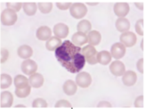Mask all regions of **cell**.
<instances>
[{
    "label": "cell",
    "mask_w": 146,
    "mask_h": 109,
    "mask_svg": "<svg viewBox=\"0 0 146 109\" xmlns=\"http://www.w3.org/2000/svg\"><path fill=\"white\" fill-rule=\"evenodd\" d=\"M14 108H26V106H24V105H16Z\"/></svg>",
    "instance_id": "cell-40"
},
{
    "label": "cell",
    "mask_w": 146,
    "mask_h": 109,
    "mask_svg": "<svg viewBox=\"0 0 146 109\" xmlns=\"http://www.w3.org/2000/svg\"><path fill=\"white\" fill-rule=\"evenodd\" d=\"M88 42V38L86 34L81 32L74 33L72 36V43L78 47H81L83 45Z\"/></svg>",
    "instance_id": "cell-16"
},
{
    "label": "cell",
    "mask_w": 146,
    "mask_h": 109,
    "mask_svg": "<svg viewBox=\"0 0 146 109\" xmlns=\"http://www.w3.org/2000/svg\"><path fill=\"white\" fill-rule=\"evenodd\" d=\"M70 13L73 18H82L87 13V8L84 3H74L70 7Z\"/></svg>",
    "instance_id": "cell-4"
},
{
    "label": "cell",
    "mask_w": 146,
    "mask_h": 109,
    "mask_svg": "<svg viewBox=\"0 0 146 109\" xmlns=\"http://www.w3.org/2000/svg\"><path fill=\"white\" fill-rule=\"evenodd\" d=\"M18 20V15L14 11L6 9L2 12L1 15V23L4 25H13Z\"/></svg>",
    "instance_id": "cell-3"
},
{
    "label": "cell",
    "mask_w": 146,
    "mask_h": 109,
    "mask_svg": "<svg viewBox=\"0 0 146 109\" xmlns=\"http://www.w3.org/2000/svg\"><path fill=\"white\" fill-rule=\"evenodd\" d=\"M111 104L108 102V101H101L97 106V108H111Z\"/></svg>",
    "instance_id": "cell-36"
},
{
    "label": "cell",
    "mask_w": 146,
    "mask_h": 109,
    "mask_svg": "<svg viewBox=\"0 0 146 109\" xmlns=\"http://www.w3.org/2000/svg\"><path fill=\"white\" fill-rule=\"evenodd\" d=\"M56 108H72L71 104L65 99L58 101L55 105Z\"/></svg>",
    "instance_id": "cell-31"
},
{
    "label": "cell",
    "mask_w": 146,
    "mask_h": 109,
    "mask_svg": "<svg viewBox=\"0 0 146 109\" xmlns=\"http://www.w3.org/2000/svg\"><path fill=\"white\" fill-rule=\"evenodd\" d=\"M18 55L21 59H28L33 56V50L29 45H22L18 48Z\"/></svg>",
    "instance_id": "cell-19"
},
{
    "label": "cell",
    "mask_w": 146,
    "mask_h": 109,
    "mask_svg": "<svg viewBox=\"0 0 146 109\" xmlns=\"http://www.w3.org/2000/svg\"><path fill=\"white\" fill-rule=\"evenodd\" d=\"M87 5H89L93 6V5H96L98 4V1H96V2H90V1H87Z\"/></svg>",
    "instance_id": "cell-39"
},
{
    "label": "cell",
    "mask_w": 146,
    "mask_h": 109,
    "mask_svg": "<svg viewBox=\"0 0 146 109\" xmlns=\"http://www.w3.org/2000/svg\"><path fill=\"white\" fill-rule=\"evenodd\" d=\"M12 82H13V80H12V77L11 76L5 74L1 75V77H0V86H1V89L8 88L12 84Z\"/></svg>",
    "instance_id": "cell-26"
},
{
    "label": "cell",
    "mask_w": 146,
    "mask_h": 109,
    "mask_svg": "<svg viewBox=\"0 0 146 109\" xmlns=\"http://www.w3.org/2000/svg\"><path fill=\"white\" fill-rule=\"evenodd\" d=\"M135 106L136 108H143V96H138L137 99H135Z\"/></svg>",
    "instance_id": "cell-35"
},
{
    "label": "cell",
    "mask_w": 146,
    "mask_h": 109,
    "mask_svg": "<svg viewBox=\"0 0 146 109\" xmlns=\"http://www.w3.org/2000/svg\"><path fill=\"white\" fill-rule=\"evenodd\" d=\"M129 5L126 2H118L114 5V12L119 18H124L129 12Z\"/></svg>",
    "instance_id": "cell-8"
},
{
    "label": "cell",
    "mask_w": 146,
    "mask_h": 109,
    "mask_svg": "<svg viewBox=\"0 0 146 109\" xmlns=\"http://www.w3.org/2000/svg\"><path fill=\"white\" fill-rule=\"evenodd\" d=\"M14 101L13 96L10 92L5 91L1 92L0 98L1 108H10L13 105Z\"/></svg>",
    "instance_id": "cell-12"
},
{
    "label": "cell",
    "mask_w": 146,
    "mask_h": 109,
    "mask_svg": "<svg viewBox=\"0 0 146 109\" xmlns=\"http://www.w3.org/2000/svg\"><path fill=\"white\" fill-rule=\"evenodd\" d=\"M76 83L81 88H88L92 83V77L89 73L80 72L76 76Z\"/></svg>",
    "instance_id": "cell-6"
},
{
    "label": "cell",
    "mask_w": 146,
    "mask_h": 109,
    "mask_svg": "<svg viewBox=\"0 0 146 109\" xmlns=\"http://www.w3.org/2000/svg\"><path fill=\"white\" fill-rule=\"evenodd\" d=\"M63 90L65 94L70 96L76 94L78 87L76 84L72 80H67L65 82L64 86H63Z\"/></svg>",
    "instance_id": "cell-17"
},
{
    "label": "cell",
    "mask_w": 146,
    "mask_h": 109,
    "mask_svg": "<svg viewBox=\"0 0 146 109\" xmlns=\"http://www.w3.org/2000/svg\"><path fill=\"white\" fill-rule=\"evenodd\" d=\"M137 69L138 72L141 74H143V59H140L138 60L137 64Z\"/></svg>",
    "instance_id": "cell-37"
},
{
    "label": "cell",
    "mask_w": 146,
    "mask_h": 109,
    "mask_svg": "<svg viewBox=\"0 0 146 109\" xmlns=\"http://www.w3.org/2000/svg\"><path fill=\"white\" fill-rule=\"evenodd\" d=\"M21 69L27 76H31L38 70V65L34 60L27 59L21 63Z\"/></svg>",
    "instance_id": "cell-7"
},
{
    "label": "cell",
    "mask_w": 146,
    "mask_h": 109,
    "mask_svg": "<svg viewBox=\"0 0 146 109\" xmlns=\"http://www.w3.org/2000/svg\"><path fill=\"white\" fill-rule=\"evenodd\" d=\"M23 5L21 2H16V1H9L7 3V7L8 9H11L17 13L19 12Z\"/></svg>",
    "instance_id": "cell-30"
},
{
    "label": "cell",
    "mask_w": 146,
    "mask_h": 109,
    "mask_svg": "<svg viewBox=\"0 0 146 109\" xmlns=\"http://www.w3.org/2000/svg\"><path fill=\"white\" fill-rule=\"evenodd\" d=\"M143 40H142V49H143Z\"/></svg>",
    "instance_id": "cell-41"
},
{
    "label": "cell",
    "mask_w": 146,
    "mask_h": 109,
    "mask_svg": "<svg viewBox=\"0 0 146 109\" xmlns=\"http://www.w3.org/2000/svg\"><path fill=\"white\" fill-rule=\"evenodd\" d=\"M31 91V86L29 85L25 88L18 89L16 88L15 90V94L18 98H25L29 96Z\"/></svg>",
    "instance_id": "cell-28"
},
{
    "label": "cell",
    "mask_w": 146,
    "mask_h": 109,
    "mask_svg": "<svg viewBox=\"0 0 146 109\" xmlns=\"http://www.w3.org/2000/svg\"><path fill=\"white\" fill-rule=\"evenodd\" d=\"M120 40L125 47H131L136 44L137 42V37L134 33L127 31L121 34Z\"/></svg>",
    "instance_id": "cell-5"
},
{
    "label": "cell",
    "mask_w": 146,
    "mask_h": 109,
    "mask_svg": "<svg viewBox=\"0 0 146 109\" xmlns=\"http://www.w3.org/2000/svg\"><path fill=\"white\" fill-rule=\"evenodd\" d=\"M135 4L138 9L140 10H143V4L142 2H135Z\"/></svg>",
    "instance_id": "cell-38"
},
{
    "label": "cell",
    "mask_w": 146,
    "mask_h": 109,
    "mask_svg": "<svg viewBox=\"0 0 146 109\" xmlns=\"http://www.w3.org/2000/svg\"><path fill=\"white\" fill-rule=\"evenodd\" d=\"M91 23L89 20H83L80 21L77 25L78 32H81L83 33H89L91 30Z\"/></svg>",
    "instance_id": "cell-25"
},
{
    "label": "cell",
    "mask_w": 146,
    "mask_h": 109,
    "mask_svg": "<svg viewBox=\"0 0 146 109\" xmlns=\"http://www.w3.org/2000/svg\"><path fill=\"white\" fill-rule=\"evenodd\" d=\"M33 107L35 108H45L47 107V103L42 98H37L33 101Z\"/></svg>",
    "instance_id": "cell-29"
},
{
    "label": "cell",
    "mask_w": 146,
    "mask_h": 109,
    "mask_svg": "<svg viewBox=\"0 0 146 109\" xmlns=\"http://www.w3.org/2000/svg\"><path fill=\"white\" fill-rule=\"evenodd\" d=\"M116 28L120 32H127L130 29L131 24L129 21L125 18H119L116 21Z\"/></svg>",
    "instance_id": "cell-18"
},
{
    "label": "cell",
    "mask_w": 146,
    "mask_h": 109,
    "mask_svg": "<svg viewBox=\"0 0 146 109\" xmlns=\"http://www.w3.org/2000/svg\"><path fill=\"white\" fill-rule=\"evenodd\" d=\"M109 70L114 76L120 77L125 72V66L122 62L120 60H115L109 66Z\"/></svg>",
    "instance_id": "cell-9"
},
{
    "label": "cell",
    "mask_w": 146,
    "mask_h": 109,
    "mask_svg": "<svg viewBox=\"0 0 146 109\" xmlns=\"http://www.w3.org/2000/svg\"><path fill=\"white\" fill-rule=\"evenodd\" d=\"M9 55V53L8 50L6 49H4V48H1V63L3 64V63L5 62L7 59H8Z\"/></svg>",
    "instance_id": "cell-34"
},
{
    "label": "cell",
    "mask_w": 146,
    "mask_h": 109,
    "mask_svg": "<svg viewBox=\"0 0 146 109\" xmlns=\"http://www.w3.org/2000/svg\"><path fill=\"white\" fill-rule=\"evenodd\" d=\"M53 32L56 37L59 38H65L69 33V27L64 23H60L55 25Z\"/></svg>",
    "instance_id": "cell-11"
},
{
    "label": "cell",
    "mask_w": 146,
    "mask_h": 109,
    "mask_svg": "<svg viewBox=\"0 0 146 109\" xmlns=\"http://www.w3.org/2000/svg\"><path fill=\"white\" fill-rule=\"evenodd\" d=\"M14 85L16 88H25L29 85V80L25 76L18 75L14 77Z\"/></svg>",
    "instance_id": "cell-23"
},
{
    "label": "cell",
    "mask_w": 146,
    "mask_h": 109,
    "mask_svg": "<svg viewBox=\"0 0 146 109\" xmlns=\"http://www.w3.org/2000/svg\"><path fill=\"white\" fill-rule=\"evenodd\" d=\"M52 7V3L50 1H41L38 3V9L43 14L50 13Z\"/></svg>",
    "instance_id": "cell-27"
},
{
    "label": "cell",
    "mask_w": 146,
    "mask_h": 109,
    "mask_svg": "<svg viewBox=\"0 0 146 109\" xmlns=\"http://www.w3.org/2000/svg\"><path fill=\"white\" fill-rule=\"evenodd\" d=\"M87 38H88V42L89 44L92 45V46H95L100 43L102 36L98 31H92L89 33L88 35H87Z\"/></svg>",
    "instance_id": "cell-21"
},
{
    "label": "cell",
    "mask_w": 146,
    "mask_h": 109,
    "mask_svg": "<svg viewBox=\"0 0 146 109\" xmlns=\"http://www.w3.org/2000/svg\"><path fill=\"white\" fill-rule=\"evenodd\" d=\"M23 11L28 16H33L37 11V5L35 2H25L23 5Z\"/></svg>",
    "instance_id": "cell-24"
},
{
    "label": "cell",
    "mask_w": 146,
    "mask_h": 109,
    "mask_svg": "<svg viewBox=\"0 0 146 109\" xmlns=\"http://www.w3.org/2000/svg\"><path fill=\"white\" fill-rule=\"evenodd\" d=\"M55 56L62 66L72 74L79 72L86 64L82 48L69 40H65L55 50Z\"/></svg>",
    "instance_id": "cell-1"
},
{
    "label": "cell",
    "mask_w": 146,
    "mask_h": 109,
    "mask_svg": "<svg viewBox=\"0 0 146 109\" xmlns=\"http://www.w3.org/2000/svg\"><path fill=\"white\" fill-rule=\"evenodd\" d=\"M137 81V75L135 72L129 70L124 73L122 77V82L125 86H132Z\"/></svg>",
    "instance_id": "cell-13"
},
{
    "label": "cell",
    "mask_w": 146,
    "mask_h": 109,
    "mask_svg": "<svg viewBox=\"0 0 146 109\" xmlns=\"http://www.w3.org/2000/svg\"><path fill=\"white\" fill-rule=\"evenodd\" d=\"M52 31L47 26H41L36 31V37L41 41L48 40L51 37Z\"/></svg>",
    "instance_id": "cell-15"
},
{
    "label": "cell",
    "mask_w": 146,
    "mask_h": 109,
    "mask_svg": "<svg viewBox=\"0 0 146 109\" xmlns=\"http://www.w3.org/2000/svg\"><path fill=\"white\" fill-rule=\"evenodd\" d=\"M112 56L111 53L108 51H102L98 52L97 54V60L98 62L102 65H108L111 61Z\"/></svg>",
    "instance_id": "cell-22"
},
{
    "label": "cell",
    "mask_w": 146,
    "mask_h": 109,
    "mask_svg": "<svg viewBox=\"0 0 146 109\" xmlns=\"http://www.w3.org/2000/svg\"><path fill=\"white\" fill-rule=\"evenodd\" d=\"M126 53L125 47L121 43H115L111 49V56L115 59H120L124 57Z\"/></svg>",
    "instance_id": "cell-10"
},
{
    "label": "cell",
    "mask_w": 146,
    "mask_h": 109,
    "mask_svg": "<svg viewBox=\"0 0 146 109\" xmlns=\"http://www.w3.org/2000/svg\"><path fill=\"white\" fill-rule=\"evenodd\" d=\"M29 83L30 85L35 88H40L44 83L43 76L38 73H35L29 77Z\"/></svg>",
    "instance_id": "cell-14"
},
{
    "label": "cell",
    "mask_w": 146,
    "mask_h": 109,
    "mask_svg": "<svg viewBox=\"0 0 146 109\" xmlns=\"http://www.w3.org/2000/svg\"><path fill=\"white\" fill-rule=\"evenodd\" d=\"M82 53L85 57L86 61L90 64H96L98 63L97 60V51L94 46L91 45H87L82 49Z\"/></svg>",
    "instance_id": "cell-2"
},
{
    "label": "cell",
    "mask_w": 146,
    "mask_h": 109,
    "mask_svg": "<svg viewBox=\"0 0 146 109\" xmlns=\"http://www.w3.org/2000/svg\"><path fill=\"white\" fill-rule=\"evenodd\" d=\"M135 30L137 34L140 35H143V20L140 19L138 20L135 24Z\"/></svg>",
    "instance_id": "cell-32"
},
{
    "label": "cell",
    "mask_w": 146,
    "mask_h": 109,
    "mask_svg": "<svg viewBox=\"0 0 146 109\" xmlns=\"http://www.w3.org/2000/svg\"><path fill=\"white\" fill-rule=\"evenodd\" d=\"M57 7L60 10H67L68 9H70V7L72 5V3L69 1H57L56 3Z\"/></svg>",
    "instance_id": "cell-33"
},
{
    "label": "cell",
    "mask_w": 146,
    "mask_h": 109,
    "mask_svg": "<svg viewBox=\"0 0 146 109\" xmlns=\"http://www.w3.org/2000/svg\"><path fill=\"white\" fill-rule=\"evenodd\" d=\"M62 42L60 38L56 36H52L48 39L45 43V46L47 49L50 51H55L58 47L62 45Z\"/></svg>",
    "instance_id": "cell-20"
}]
</instances>
